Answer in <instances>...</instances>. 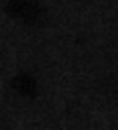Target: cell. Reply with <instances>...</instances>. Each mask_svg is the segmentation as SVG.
Instances as JSON below:
<instances>
[{
    "mask_svg": "<svg viewBox=\"0 0 118 130\" xmlns=\"http://www.w3.org/2000/svg\"><path fill=\"white\" fill-rule=\"evenodd\" d=\"M7 12L27 25H37L45 17L43 7L35 0H10L7 4Z\"/></svg>",
    "mask_w": 118,
    "mask_h": 130,
    "instance_id": "cell-1",
    "label": "cell"
},
{
    "mask_svg": "<svg viewBox=\"0 0 118 130\" xmlns=\"http://www.w3.org/2000/svg\"><path fill=\"white\" fill-rule=\"evenodd\" d=\"M12 87L15 88L18 93H22L23 97H32L37 93V82L33 77L30 75H18L12 80Z\"/></svg>",
    "mask_w": 118,
    "mask_h": 130,
    "instance_id": "cell-2",
    "label": "cell"
}]
</instances>
